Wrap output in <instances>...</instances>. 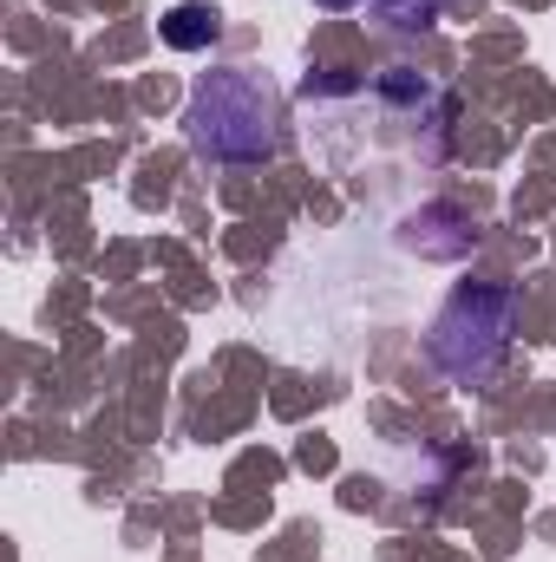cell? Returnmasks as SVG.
<instances>
[{
    "instance_id": "5b68a950",
    "label": "cell",
    "mask_w": 556,
    "mask_h": 562,
    "mask_svg": "<svg viewBox=\"0 0 556 562\" xmlns=\"http://www.w3.org/2000/svg\"><path fill=\"white\" fill-rule=\"evenodd\" d=\"M393 26H407V33H419V26H432L438 20V0H374Z\"/></svg>"
},
{
    "instance_id": "6da1fadb",
    "label": "cell",
    "mask_w": 556,
    "mask_h": 562,
    "mask_svg": "<svg viewBox=\"0 0 556 562\" xmlns=\"http://www.w3.org/2000/svg\"><path fill=\"white\" fill-rule=\"evenodd\" d=\"M184 132L216 164H263L281 150V99L263 72H243V66L203 72L190 86Z\"/></svg>"
},
{
    "instance_id": "3957f363",
    "label": "cell",
    "mask_w": 556,
    "mask_h": 562,
    "mask_svg": "<svg viewBox=\"0 0 556 562\" xmlns=\"http://www.w3.org/2000/svg\"><path fill=\"white\" fill-rule=\"evenodd\" d=\"M400 249H413L419 262H465L478 249V223L458 203H425L400 223Z\"/></svg>"
},
{
    "instance_id": "7a4b0ae2",
    "label": "cell",
    "mask_w": 556,
    "mask_h": 562,
    "mask_svg": "<svg viewBox=\"0 0 556 562\" xmlns=\"http://www.w3.org/2000/svg\"><path fill=\"white\" fill-rule=\"evenodd\" d=\"M518 334V288L511 281H465L425 327V360L452 386H478L504 367Z\"/></svg>"
},
{
    "instance_id": "277c9868",
    "label": "cell",
    "mask_w": 556,
    "mask_h": 562,
    "mask_svg": "<svg viewBox=\"0 0 556 562\" xmlns=\"http://www.w3.org/2000/svg\"><path fill=\"white\" fill-rule=\"evenodd\" d=\"M216 33H223V13H216L210 0H184V7L164 13V40H170L177 53H210Z\"/></svg>"
},
{
    "instance_id": "8992f818",
    "label": "cell",
    "mask_w": 556,
    "mask_h": 562,
    "mask_svg": "<svg viewBox=\"0 0 556 562\" xmlns=\"http://www.w3.org/2000/svg\"><path fill=\"white\" fill-rule=\"evenodd\" d=\"M314 7H327V13H347V7H360V0H314Z\"/></svg>"
}]
</instances>
